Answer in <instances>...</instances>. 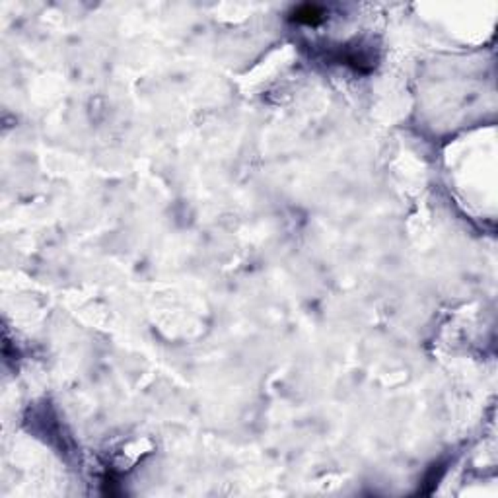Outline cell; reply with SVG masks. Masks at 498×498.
I'll list each match as a JSON object with an SVG mask.
<instances>
[{
    "label": "cell",
    "instance_id": "obj_1",
    "mask_svg": "<svg viewBox=\"0 0 498 498\" xmlns=\"http://www.w3.org/2000/svg\"><path fill=\"white\" fill-rule=\"evenodd\" d=\"M290 20L304 26H315L325 20V10L317 4H302L290 12Z\"/></svg>",
    "mask_w": 498,
    "mask_h": 498
}]
</instances>
